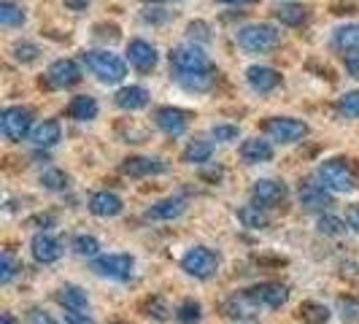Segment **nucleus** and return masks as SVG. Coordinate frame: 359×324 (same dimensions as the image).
<instances>
[{
  "label": "nucleus",
  "mask_w": 359,
  "mask_h": 324,
  "mask_svg": "<svg viewBox=\"0 0 359 324\" xmlns=\"http://www.w3.org/2000/svg\"><path fill=\"white\" fill-rule=\"evenodd\" d=\"M84 65L87 71L100 81V84H119L127 76V62L119 54L108 52V49H92L84 52Z\"/></svg>",
  "instance_id": "obj_1"
},
{
  "label": "nucleus",
  "mask_w": 359,
  "mask_h": 324,
  "mask_svg": "<svg viewBox=\"0 0 359 324\" xmlns=\"http://www.w3.org/2000/svg\"><path fill=\"white\" fill-rule=\"evenodd\" d=\"M238 46L249 54H268L281 46V33L278 27H273L268 22H257V25H246L238 30Z\"/></svg>",
  "instance_id": "obj_2"
},
{
  "label": "nucleus",
  "mask_w": 359,
  "mask_h": 324,
  "mask_svg": "<svg viewBox=\"0 0 359 324\" xmlns=\"http://www.w3.org/2000/svg\"><path fill=\"white\" fill-rule=\"evenodd\" d=\"M168 60H170L173 79H176V76H187V73L214 71L211 57H208V54H205V49H203V46H198V43H181V46H176V49H170Z\"/></svg>",
  "instance_id": "obj_3"
},
{
  "label": "nucleus",
  "mask_w": 359,
  "mask_h": 324,
  "mask_svg": "<svg viewBox=\"0 0 359 324\" xmlns=\"http://www.w3.org/2000/svg\"><path fill=\"white\" fill-rule=\"evenodd\" d=\"M316 181L324 184L330 192H354L357 189V173L351 162L346 160H324L316 168Z\"/></svg>",
  "instance_id": "obj_4"
},
{
  "label": "nucleus",
  "mask_w": 359,
  "mask_h": 324,
  "mask_svg": "<svg viewBox=\"0 0 359 324\" xmlns=\"http://www.w3.org/2000/svg\"><path fill=\"white\" fill-rule=\"evenodd\" d=\"M219 265H222L219 254L214 249H208V246H192L189 252L181 257V270L187 276H192V278H200V281L214 278L216 273H219Z\"/></svg>",
  "instance_id": "obj_5"
},
{
  "label": "nucleus",
  "mask_w": 359,
  "mask_h": 324,
  "mask_svg": "<svg viewBox=\"0 0 359 324\" xmlns=\"http://www.w3.org/2000/svg\"><path fill=\"white\" fill-rule=\"evenodd\" d=\"M0 133L8 144H19L33 133V111L27 106H8L0 114Z\"/></svg>",
  "instance_id": "obj_6"
},
{
  "label": "nucleus",
  "mask_w": 359,
  "mask_h": 324,
  "mask_svg": "<svg viewBox=\"0 0 359 324\" xmlns=\"http://www.w3.org/2000/svg\"><path fill=\"white\" fill-rule=\"evenodd\" d=\"M92 270L108 281H127V278H133L135 259L130 254H100L92 259Z\"/></svg>",
  "instance_id": "obj_7"
},
{
  "label": "nucleus",
  "mask_w": 359,
  "mask_h": 324,
  "mask_svg": "<svg viewBox=\"0 0 359 324\" xmlns=\"http://www.w3.org/2000/svg\"><path fill=\"white\" fill-rule=\"evenodd\" d=\"M265 133L273 144H297L308 135V125L303 119H294V116H273L265 122Z\"/></svg>",
  "instance_id": "obj_8"
},
{
  "label": "nucleus",
  "mask_w": 359,
  "mask_h": 324,
  "mask_svg": "<svg viewBox=\"0 0 359 324\" xmlns=\"http://www.w3.org/2000/svg\"><path fill=\"white\" fill-rule=\"evenodd\" d=\"M154 125L160 127V133H165L168 138H181L189 130V111L176 106H162L154 114Z\"/></svg>",
  "instance_id": "obj_9"
},
{
  "label": "nucleus",
  "mask_w": 359,
  "mask_h": 324,
  "mask_svg": "<svg viewBox=\"0 0 359 324\" xmlns=\"http://www.w3.org/2000/svg\"><path fill=\"white\" fill-rule=\"evenodd\" d=\"M81 81V68L76 60H54L46 71V84L52 90H71Z\"/></svg>",
  "instance_id": "obj_10"
},
{
  "label": "nucleus",
  "mask_w": 359,
  "mask_h": 324,
  "mask_svg": "<svg viewBox=\"0 0 359 324\" xmlns=\"http://www.w3.org/2000/svg\"><path fill=\"white\" fill-rule=\"evenodd\" d=\"M287 200V184L276 179H259L252 187V203L259 208H276Z\"/></svg>",
  "instance_id": "obj_11"
},
{
  "label": "nucleus",
  "mask_w": 359,
  "mask_h": 324,
  "mask_svg": "<svg viewBox=\"0 0 359 324\" xmlns=\"http://www.w3.org/2000/svg\"><path fill=\"white\" fill-rule=\"evenodd\" d=\"M249 295L262 311H278L281 306H287L289 300V289L278 281H262V284L249 289Z\"/></svg>",
  "instance_id": "obj_12"
},
{
  "label": "nucleus",
  "mask_w": 359,
  "mask_h": 324,
  "mask_svg": "<svg viewBox=\"0 0 359 324\" xmlns=\"http://www.w3.org/2000/svg\"><path fill=\"white\" fill-rule=\"evenodd\" d=\"M127 62L138 73H151L157 68V62H160V54H157V49H154L149 41L133 38V41L127 43Z\"/></svg>",
  "instance_id": "obj_13"
},
{
  "label": "nucleus",
  "mask_w": 359,
  "mask_h": 324,
  "mask_svg": "<svg viewBox=\"0 0 359 324\" xmlns=\"http://www.w3.org/2000/svg\"><path fill=\"white\" fill-rule=\"evenodd\" d=\"M122 173L130 179H149V176H162L168 173V162L160 157H127L122 162Z\"/></svg>",
  "instance_id": "obj_14"
},
{
  "label": "nucleus",
  "mask_w": 359,
  "mask_h": 324,
  "mask_svg": "<svg viewBox=\"0 0 359 324\" xmlns=\"http://www.w3.org/2000/svg\"><path fill=\"white\" fill-rule=\"evenodd\" d=\"M259 311H262V308L254 303L249 289H246V292H235V295H230V297L222 303V313H224L227 319H241V322L254 319Z\"/></svg>",
  "instance_id": "obj_15"
},
{
  "label": "nucleus",
  "mask_w": 359,
  "mask_h": 324,
  "mask_svg": "<svg viewBox=\"0 0 359 324\" xmlns=\"http://www.w3.org/2000/svg\"><path fill=\"white\" fill-rule=\"evenodd\" d=\"M62 252H65L62 243L49 233H38V235H33V241H30V254L36 257V262H41V265L57 262V259L62 257Z\"/></svg>",
  "instance_id": "obj_16"
},
{
  "label": "nucleus",
  "mask_w": 359,
  "mask_h": 324,
  "mask_svg": "<svg viewBox=\"0 0 359 324\" xmlns=\"http://www.w3.org/2000/svg\"><path fill=\"white\" fill-rule=\"evenodd\" d=\"M246 81H249V87H252L254 92L270 95L273 90L281 87V73L276 71V68H268V65H252V68L246 71Z\"/></svg>",
  "instance_id": "obj_17"
},
{
  "label": "nucleus",
  "mask_w": 359,
  "mask_h": 324,
  "mask_svg": "<svg viewBox=\"0 0 359 324\" xmlns=\"http://www.w3.org/2000/svg\"><path fill=\"white\" fill-rule=\"evenodd\" d=\"M90 211L95 216H100V219H114V216H119L125 211V200L119 198L116 192H95L90 198Z\"/></svg>",
  "instance_id": "obj_18"
},
{
  "label": "nucleus",
  "mask_w": 359,
  "mask_h": 324,
  "mask_svg": "<svg viewBox=\"0 0 359 324\" xmlns=\"http://www.w3.org/2000/svg\"><path fill=\"white\" fill-rule=\"evenodd\" d=\"M273 154H276L273 141L259 138V135L246 138V141L241 144V157H243V162H249V165H262V162H270L273 160Z\"/></svg>",
  "instance_id": "obj_19"
},
{
  "label": "nucleus",
  "mask_w": 359,
  "mask_h": 324,
  "mask_svg": "<svg viewBox=\"0 0 359 324\" xmlns=\"http://www.w3.org/2000/svg\"><path fill=\"white\" fill-rule=\"evenodd\" d=\"M300 205L308 211H324L332 205V192L324 184H303L300 187Z\"/></svg>",
  "instance_id": "obj_20"
},
{
  "label": "nucleus",
  "mask_w": 359,
  "mask_h": 324,
  "mask_svg": "<svg viewBox=\"0 0 359 324\" xmlns=\"http://www.w3.org/2000/svg\"><path fill=\"white\" fill-rule=\"evenodd\" d=\"M184 211H187V198H184V195H170V198L154 203V205L146 211V216L154 219V222H173V219H179Z\"/></svg>",
  "instance_id": "obj_21"
},
{
  "label": "nucleus",
  "mask_w": 359,
  "mask_h": 324,
  "mask_svg": "<svg viewBox=\"0 0 359 324\" xmlns=\"http://www.w3.org/2000/svg\"><path fill=\"white\" fill-rule=\"evenodd\" d=\"M60 138H62V127L57 119H43L30 133V144L38 146V149H52V146L60 144Z\"/></svg>",
  "instance_id": "obj_22"
},
{
  "label": "nucleus",
  "mask_w": 359,
  "mask_h": 324,
  "mask_svg": "<svg viewBox=\"0 0 359 324\" xmlns=\"http://www.w3.org/2000/svg\"><path fill=\"white\" fill-rule=\"evenodd\" d=\"M149 100H151V95H149V90L141 87V84L122 87V90L116 92V97H114V103L119 108H125V111H141V108L149 106Z\"/></svg>",
  "instance_id": "obj_23"
},
{
  "label": "nucleus",
  "mask_w": 359,
  "mask_h": 324,
  "mask_svg": "<svg viewBox=\"0 0 359 324\" xmlns=\"http://www.w3.org/2000/svg\"><path fill=\"white\" fill-rule=\"evenodd\" d=\"M57 303L65 308V311H84L90 313V297L87 292L76 284H65V287L57 289Z\"/></svg>",
  "instance_id": "obj_24"
},
{
  "label": "nucleus",
  "mask_w": 359,
  "mask_h": 324,
  "mask_svg": "<svg viewBox=\"0 0 359 324\" xmlns=\"http://www.w3.org/2000/svg\"><path fill=\"white\" fill-rule=\"evenodd\" d=\"M97 111H100V106L92 95H76L68 106V116L76 122H92V119H97Z\"/></svg>",
  "instance_id": "obj_25"
},
{
  "label": "nucleus",
  "mask_w": 359,
  "mask_h": 324,
  "mask_svg": "<svg viewBox=\"0 0 359 324\" xmlns=\"http://www.w3.org/2000/svg\"><path fill=\"white\" fill-rule=\"evenodd\" d=\"M332 49L348 54L359 52V25H341L332 33Z\"/></svg>",
  "instance_id": "obj_26"
},
{
  "label": "nucleus",
  "mask_w": 359,
  "mask_h": 324,
  "mask_svg": "<svg viewBox=\"0 0 359 324\" xmlns=\"http://www.w3.org/2000/svg\"><path fill=\"white\" fill-rule=\"evenodd\" d=\"M181 157H184L187 165H205V162H211V157H214V144L205 141V138H198V141H192V144L184 149Z\"/></svg>",
  "instance_id": "obj_27"
},
{
  "label": "nucleus",
  "mask_w": 359,
  "mask_h": 324,
  "mask_svg": "<svg viewBox=\"0 0 359 324\" xmlns=\"http://www.w3.org/2000/svg\"><path fill=\"white\" fill-rule=\"evenodd\" d=\"M273 14H276V19H278L281 25H287V27H300V25H306L308 22V8L306 6H297V3L278 6Z\"/></svg>",
  "instance_id": "obj_28"
},
{
  "label": "nucleus",
  "mask_w": 359,
  "mask_h": 324,
  "mask_svg": "<svg viewBox=\"0 0 359 324\" xmlns=\"http://www.w3.org/2000/svg\"><path fill=\"white\" fill-rule=\"evenodd\" d=\"M300 319H303L306 324H330L332 313H330V308L322 306V303L308 300V303L300 306Z\"/></svg>",
  "instance_id": "obj_29"
},
{
  "label": "nucleus",
  "mask_w": 359,
  "mask_h": 324,
  "mask_svg": "<svg viewBox=\"0 0 359 324\" xmlns=\"http://www.w3.org/2000/svg\"><path fill=\"white\" fill-rule=\"evenodd\" d=\"M0 25L3 27H22L25 25V8L14 0L0 3Z\"/></svg>",
  "instance_id": "obj_30"
},
{
  "label": "nucleus",
  "mask_w": 359,
  "mask_h": 324,
  "mask_svg": "<svg viewBox=\"0 0 359 324\" xmlns=\"http://www.w3.org/2000/svg\"><path fill=\"white\" fill-rule=\"evenodd\" d=\"M176 322L181 324H198L203 319V308H200L198 300H181L179 306H176Z\"/></svg>",
  "instance_id": "obj_31"
},
{
  "label": "nucleus",
  "mask_w": 359,
  "mask_h": 324,
  "mask_svg": "<svg viewBox=\"0 0 359 324\" xmlns=\"http://www.w3.org/2000/svg\"><path fill=\"white\" fill-rule=\"evenodd\" d=\"M22 270V262L17 259V254L11 249H6L0 257V284H11L17 278V273Z\"/></svg>",
  "instance_id": "obj_32"
},
{
  "label": "nucleus",
  "mask_w": 359,
  "mask_h": 324,
  "mask_svg": "<svg viewBox=\"0 0 359 324\" xmlns=\"http://www.w3.org/2000/svg\"><path fill=\"white\" fill-rule=\"evenodd\" d=\"M238 219H241L246 227H252V230H265V227H268V216L262 214L259 205H246V208H241V211H238Z\"/></svg>",
  "instance_id": "obj_33"
},
{
  "label": "nucleus",
  "mask_w": 359,
  "mask_h": 324,
  "mask_svg": "<svg viewBox=\"0 0 359 324\" xmlns=\"http://www.w3.org/2000/svg\"><path fill=\"white\" fill-rule=\"evenodd\" d=\"M348 222H343L341 216H332V214H324L319 216V222H316V227H319V233L322 235H330V238H341L348 227H346Z\"/></svg>",
  "instance_id": "obj_34"
},
{
  "label": "nucleus",
  "mask_w": 359,
  "mask_h": 324,
  "mask_svg": "<svg viewBox=\"0 0 359 324\" xmlns=\"http://www.w3.org/2000/svg\"><path fill=\"white\" fill-rule=\"evenodd\" d=\"M71 246L79 257H90V259L100 257V243H97V238H92V235H76Z\"/></svg>",
  "instance_id": "obj_35"
},
{
  "label": "nucleus",
  "mask_w": 359,
  "mask_h": 324,
  "mask_svg": "<svg viewBox=\"0 0 359 324\" xmlns=\"http://www.w3.org/2000/svg\"><path fill=\"white\" fill-rule=\"evenodd\" d=\"M338 114L346 116V119H359V90L343 95L338 100Z\"/></svg>",
  "instance_id": "obj_36"
},
{
  "label": "nucleus",
  "mask_w": 359,
  "mask_h": 324,
  "mask_svg": "<svg viewBox=\"0 0 359 324\" xmlns=\"http://www.w3.org/2000/svg\"><path fill=\"white\" fill-rule=\"evenodd\" d=\"M41 49H38L33 41H17L14 43V57H17V62L22 65H30V62H36Z\"/></svg>",
  "instance_id": "obj_37"
},
{
  "label": "nucleus",
  "mask_w": 359,
  "mask_h": 324,
  "mask_svg": "<svg viewBox=\"0 0 359 324\" xmlns=\"http://www.w3.org/2000/svg\"><path fill=\"white\" fill-rule=\"evenodd\" d=\"M211 138L216 144H235L241 138V127L238 125H214L211 127Z\"/></svg>",
  "instance_id": "obj_38"
},
{
  "label": "nucleus",
  "mask_w": 359,
  "mask_h": 324,
  "mask_svg": "<svg viewBox=\"0 0 359 324\" xmlns=\"http://www.w3.org/2000/svg\"><path fill=\"white\" fill-rule=\"evenodd\" d=\"M41 184H43V189L57 192V189H65L68 187V176L62 170H57V168H49V170L41 173Z\"/></svg>",
  "instance_id": "obj_39"
},
{
  "label": "nucleus",
  "mask_w": 359,
  "mask_h": 324,
  "mask_svg": "<svg viewBox=\"0 0 359 324\" xmlns=\"http://www.w3.org/2000/svg\"><path fill=\"white\" fill-rule=\"evenodd\" d=\"M341 316L346 324H354L359 322V300H354V297H341Z\"/></svg>",
  "instance_id": "obj_40"
},
{
  "label": "nucleus",
  "mask_w": 359,
  "mask_h": 324,
  "mask_svg": "<svg viewBox=\"0 0 359 324\" xmlns=\"http://www.w3.org/2000/svg\"><path fill=\"white\" fill-rule=\"evenodd\" d=\"M168 313H170V311H168V306H165L162 300H157V297L146 303V316H154L157 322H162V319H168Z\"/></svg>",
  "instance_id": "obj_41"
},
{
  "label": "nucleus",
  "mask_w": 359,
  "mask_h": 324,
  "mask_svg": "<svg viewBox=\"0 0 359 324\" xmlns=\"http://www.w3.org/2000/svg\"><path fill=\"white\" fill-rule=\"evenodd\" d=\"M62 319H65V324H95L90 313H84V311H65Z\"/></svg>",
  "instance_id": "obj_42"
},
{
  "label": "nucleus",
  "mask_w": 359,
  "mask_h": 324,
  "mask_svg": "<svg viewBox=\"0 0 359 324\" xmlns=\"http://www.w3.org/2000/svg\"><path fill=\"white\" fill-rule=\"evenodd\" d=\"M343 65H346V71H348V76H351V79H357V81H359V52H348V54H346Z\"/></svg>",
  "instance_id": "obj_43"
},
{
  "label": "nucleus",
  "mask_w": 359,
  "mask_h": 324,
  "mask_svg": "<svg viewBox=\"0 0 359 324\" xmlns=\"http://www.w3.org/2000/svg\"><path fill=\"white\" fill-rule=\"evenodd\" d=\"M346 222H348V227H351L354 233H359V203L348 205V211H346Z\"/></svg>",
  "instance_id": "obj_44"
},
{
  "label": "nucleus",
  "mask_w": 359,
  "mask_h": 324,
  "mask_svg": "<svg viewBox=\"0 0 359 324\" xmlns=\"http://www.w3.org/2000/svg\"><path fill=\"white\" fill-rule=\"evenodd\" d=\"M165 19H168V14H165L162 8H146V11H144V22L160 25V22H165Z\"/></svg>",
  "instance_id": "obj_45"
},
{
  "label": "nucleus",
  "mask_w": 359,
  "mask_h": 324,
  "mask_svg": "<svg viewBox=\"0 0 359 324\" xmlns=\"http://www.w3.org/2000/svg\"><path fill=\"white\" fill-rule=\"evenodd\" d=\"M30 324H57V322H54L49 313H43V311H33L30 313Z\"/></svg>",
  "instance_id": "obj_46"
},
{
  "label": "nucleus",
  "mask_w": 359,
  "mask_h": 324,
  "mask_svg": "<svg viewBox=\"0 0 359 324\" xmlns=\"http://www.w3.org/2000/svg\"><path fill=\"white\" fill-rule=\"evenodd\" d=\"M195 30H198L200 41H208V27H205L203 22H195V25H189V33H192V36H195Z\"/></svg>",
  "instance_id": "obj_47"
},
{
  "label": "nucleus",
  "mask_w": 359,
  "mask_h": 324,
  "mask_svg": "<svg viewBox=\"0 0 359 324\" xmlns=\"http://www.w3.org/2000/svg\"><path fill=\"white\" fill-rule=\"evenodd\" d=\"M65 6H68L71 11H87L90 0H65Z\"/></svg>",
  "instance_id": "obj_48"
},
{
  "label": "nucleus",
  "mask_w": 359,
  "mask_h": 324,
  "mask_svg": "<svg viewBox=\"0 0 359 324\" xmlns=\"http://www.w3.org/2000/svg\"><path fill=\"white\" fill-rule=\"evenodd\" d=\"M219 3H224V6H249L254 0H219Z\"/></svg>",
  "instance_id": "obj_49"
},
{
  "label": "nucleus",
  "mask_w": 359,
  "mask_h": 324,
  "mask_svg": "<svg viewBox=\"0 0 359 324\" xmlns=\"http://www.w3.org/2000/svg\"><path fill=\"white\" fill-rule=\"evenodd\" d=\"M0 322H3V324H17V322H14V316H11V313H3V316H0Z\"/></svg>",
  "instance_id": "obj_50"
},
{
  "label": "nucleus",
  "mask_w": 359,
  "mask_h": 324,
  "mask_svg": "<svg viewBox=\"0 0 359 324\" xmlns=\"http://www.w3.org/2000/svg\"><path fill=\"white\" fill-rule=\"evenodd\" d=\"M149 3H176V0H149Z\"/></svg>",
  "instance_id": "obj_51"
},
{
  "label": "nucleus",
  "mask_w": 359,
  "mask_h": 324,
  "mask_svg": "<svg viewBox=\"0 0 359 324\" xmlns=\"http://www.w3.org/2000/svg\"><path fill=\"white\" fill-rule=\"evenodd\" d=\"M114 324H127V322H114Z\"/></svg>",
  "instance_id": "obj_52"
}]
</instances>
